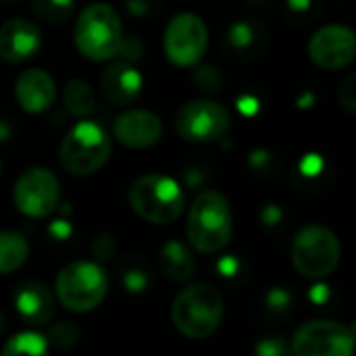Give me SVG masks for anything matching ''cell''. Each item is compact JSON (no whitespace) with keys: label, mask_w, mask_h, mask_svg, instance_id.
<instances>
[{"label":"cell","mask_w":356,"mask_h":356,"mask_svg":"<svg viewBox=\"0 0 356 356\" xmlns=\"http://www.w3.org/2000/svg\"><path fill=\"white\" fill-rule=\"evenodd\" d=\"M73 42L79 54L94 63L117 58L125 42L119 13L106 2L86 6L75 21Z\"/></svg>","instance_id":"cell-1"},{"label":"cell","mask_w":356,"mask_h":356,"mask_svg":"<svg viewBox=\"0 0 356 356\" xmlns=\"http://www.w3.org/2000/svg\"><path fill=\"white\" fill-rule=\"evenodd\" d=\"M234 232V217L227 198L217 190L200 192L188 213V242L194 250L213 254L223 250Z\"/></svg>","instance_id":"cell-2"},{"label":"cell","mask_w":356,"mask_h":356,"mask_svg":"<svg viewBox=\"0 0 356 356\" xmlns=\"http://www.w3.org/2000/svg\"><path fill=\"white\" fill-rule=\"evenodd\" d=\"M223 313L225 305L221 294L207 284H192L184 288L171 302V323L190 340H204L213 336L223 321Z\"/></svg>","instance_id":"cell-3"},{"label":"cell","mask_w":356,"mask_h":356,"mask_svg":"<svg viewBox=\"0 0 356 356\" xmlns=\"http://www.w3.org/2000/svg\"><path fill=\"white\" fill-rule=\"evenodd\" d=\"M127 198L131 211L152 225L173 223L186 209L184 190L173 177L163 173H146L136 177L129 186Z\"/></svg>","instance_id":"cell-4"},{"label":"cell","mask_w":356,"mask_h":356,"mask_svg":"<svg viewBox=\"0 0 356 356\" xmlns=\"http://www.w3.org/2000/svg\"><path fill=\"white\" fill-rule=\"evenodd\" d=\"M111 150V138L96 121H79L63 138L58 161L67 173L86 177L106 165Z\"/></svg>","instance_id":"cell-5"},{"label":"cell","mask_w":356,"mask_h":356,"mask_svg":"<svg viewBox=\"0 0 356 356\" xmlns=\"http://www.w3.org/2000/svg\"><path fill=\"white\" fill-rule=\"evenodd\" d=\"M56 298L73 313H90L102 305L108 292V277L104 269L90 261H75L56 275Z\"/></svg>","instance_id":"cell-6"},{"label":"cell","mask_w":356,"mask_h":356,"mask_svg":"<svg viewBox=\"0 0 356 356\" xmlns=\"http://www.w3.org/2000/svg\"><path fill=\"white\" fill-rule=\"evenodd\" d=\"M342 259L338 236L323 225L302 227L292 242V263L302 277L321 280L336 271Z\"/></svg>","instance_id":"cell-7"},{"label":"cell","mask_w":356,"mask_h":356,"mask_svg":"<svg viewBox=\"0 0 356 356\" xmlns=\"http://www.w3.org/2000/svg\"><path fill=\"white\" fill-rule=\"evenodd\" d=\"M173 125L179 138L188 142H219L232 127L229 111L217 100H192L186 102L173 117Z\"/></svg>","instance_id":"cell-8"},{"label":"cell","mask_w":356,"mask_h":356,"mask_svg":"<svg viewBox=\"0 0 356 356\" xmlns=\"http://www.w3.org/2000/svg\"><path fill=\"white\" fill-rule=\"evenodd\" d=\"M163 48L171 65L188 69L202 60L209 48V27L196 13L175 15L163 35Z\"/></svg>","instance_id":"cell-9"},{"label":"cell","mask_w":356,"mask_h":356,"mask_svg":"<svg viewBox=\"0 0 356 356\" xmlns=\"http://www.w3.org/2000/svg\"><path fill=\"white\" fill-rule=\"evenodd\" d=\"M13 200L19 213L31 219L52 215L60 202V181L46 167H31L23 171L15 184Z\"/></svg>","instance_id":"cell-10"},{"label":"cell","mask_w":356,"mask_h":356,"mask_svg":"<svg viewBox=\"0 0 356 356\" xmlns=\"http://www.w3.org/2000/svg\"><path fill=\"white\" fill-rule=\"evenodd\" d=\"M294 356H353L355 355V332L353 327L319 319L305 323L292 338Z\"/></svg>","instance_id":"cell-11"},{"label":"cell","mask_w":356,"mask_h":356,"mask_svg":"<svg viewBox=\"0 0 356 356\" xmlns=\"http://www.w3.org/2000/svg\"><path fill=\"white\" fill-rule=\"evenodd\" d=\"M309 56L317 67L327 71L348 67L356 56L355 31L340 23L319 27L309 42Z\"/></svg>","instance_id":"cell-12"},{"label":"cell","mask_w":356,"mask_h":356,"mask_svg":"<svg viewBox=\"0 0 356 356\" xmlns=\"http://www.w3.org/2000/svg\"><path fill=\"white\" fill-rule=\"evenodd\" d=\"M163 131L165 127L161 117L146 108L125 111L113 123V136L117 138V142L134 150L154 146L163 138Z\"/></svg>","instance_id":"cell-13"},{"label":"cell","mask_w":356,"mask_h":356,"mask_svg":"<svg viewBox=\"0 0 356 356\" xmlns=\"http://www.w3.org/2000/svg\"><path fill=\"white\" fill-rule=\"evenodd\" d=\"M42 48V29L29 19H8L0 25V58L25 63Z\"/></svg>","instance_id":"cell-14"},{"label":"cell","mask_w":356,"mask_h":356,"mask_svg":"<svg viewBox=\"0 0 356 356\" xmlns=\"http://www.w3.org/2000/svg\"><path fill=\"white\" fill-rule=\"evenodd\" d=\"M144 88L142 73L129 60H111L100 73V92L113 104H131Z\"/></svg>","instance_id":"cell-15"},{"label":"cell","mask_w":356,"mask_h":356,"mask_svg":"<svg viewBox=\"0 0 356 356\" xmlns=\"http://www.w3.org/2000/svg\"><path fill=\"white\" fill-rule=\"evenodd\" d=\"M54 98H56V83L48 71L31 67L19 73L15 81V100L25 113L29 115L44 113L52 106Z\"/></svg>","instance_id":"cell-16"},{"label":"cell","mask_w":356,"mask_h":356,"mask_svg":"<svg viewBox=\"0 0 356 356\" xmlns=\"http://www.w3.org/2000/svg\"><path fill=\"white\" fill-rule=\"evenodd\" d=\"M17 311L29 325H44L52 319L54 298L42 284H25L17 294Z\"/></svg>","instance_id":"cell-17"},{"label":"cell","mask_w":356,"mask_h":356,"mask_svg":"<svg viewBox=\"0 0 356 356\" xmlns=\"http://www.w3.org/2000/svg\"><path fill=\"white\" fill-rule=\"evenodd\" d=\"M161 269L171 282L184 284L196 273V263L188 246L177 240H171L161 250Z\"/></svg>","instance_id":"cell-18"},{"label":"cell","mask_w":356,"mask_h":356,"mask_svg":"<svg viewBox=\"0 0 356 356\" xmlns=\"http://www.w3.org/2000/svg\"><path fill=\"white\" fill-rule=\"evenodd\" d=\"M29 259V244L17 232H0V275L21 269Z\"/></svg>","instance_id":"cell-19"},{"label":"cell","mask_w":356,"mask_h":356,"mask_svg":"<svg viewBox=\"0 0 356 356\" xmlns=\"http://www.w3.org/2000/svg\"><path fill=\"white\" fill-rule=\"evenodd\" d=\"M63 104L75 117H86L94 108V90L86 79H69L63 90Z\"/></svg>","instance_id":"cell-20"},{"label":"cell","mask_w":356,"mask_h":356,"mask_svg":"<svg viewBox=\"0 0 356 356\" xmlns=\"http://www.w3.org/2000/svg\"><path fill=\"white\" fill-rule=\"evenodd\" d=\"M0 356H48V340L38 332H21L4 344Z\"/></svg>","instance_id":"cell-21"},{"label":"cell","mask_w":356,"mask_h":356,"mask_svg":"<svg viewBox=\"0 0 356 356\" xmlns=\"http://www.w3.org/2000/svg\"><path fill=\"white\" fill-rule=\"evenodd\" d=\"M31 10L44 23H65L75 10V0H31Z\"/></svg>","instance_id":"cell-22"},{"label":"cell","mask_w":356,"mask_h":356,"mask_svg":"<svg viewBox=\"0 0 356 356\" xmlns=\"http://www.w3.org/2000/svg\"><path fill=\"white\" fill-rule=\"evenodd\" d=\"M46 340H50V342H52L54 346H58V348H67V346L75 344V340H77V330H75L71 323H58L56 327L50 330V336H48Z\"/></svg>","instance_id":"cell-23"},{"label":"cell","mask_w":356,"mask_h":356,"mask_svg":"<svg viewBox=\"0 0 356 356\" xmlns=\"http://www.w3.org/2000/svg\"><path fill=\"white\" fill-rule=\"evenodd\" d=\"M338 100L340 104L348 111V113H356V75H348L338 90Z\"/></svg>","instance_id":"cell-24"},{"label":"cell","mask_w":356,"mask_h":356,"mask_svg":"<svg viewBox=\"0 0 356 356\" xmlns=\"http://www.w3.org/2000/svg\"><path fill=\"white\" fill-rule=\"evenodd\" d=\"M0 171H2V165H0Z\"/></svg>","instance_id":"cell-25"}]
</instances>
